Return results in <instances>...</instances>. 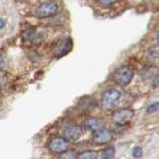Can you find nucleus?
Segmentation results:
<instances>
[{
    "label": "nucleus",
    "mask_w": 159,
    "mask_h": 159,
    "mask_svg": "<svg viewBox=\"0 0 159 159\" xmlns=\"http://www.w3.org/2000/svg\"><path fill=\"white\" fill-rule=\"evenodd\" d=\"M134 78V70L130 66H121L112 73V80L120 86H127Z\"/></svg>",
    "instance_id": "1"
},
{
    "label": "nucleus",
    "mask_w": 159,
    "mask_h": 159,
    "mask_svg": "<svg viewBox=\"0 0 159 159\" xmlns=\"http://www.w3.org/2000/svg\"><path fill=\"white\" fill-rule=\"evenodd\" d=\"M59 4L56 1H46L40 4L35 10V16L39 18H48V17L55 16L59 12Z\"/></svg>",
    "instance_id": "2"
},
{
    "label": "nucleus",
    "mask_w": 159,
    "mask_h": 159,
    "mask_svg": "<svg viewBox=\"0 0 159 159\" xmlns=\"http://www.w3.org/2000/svg\"><path fill=\"white\" fill-rule=\"evenodd\" d=\"M61 130H62V136L66 138L68 141H77L81 136V127L72 122H66L61 128Z\"/></svg>",
    "instance_id": "3"
},
{
    "label": "nucleus",
    "mask_w": 159,
    "mask_h": 159,
    "mask_svg": "<svg viewBox=\"0 0 159 159\" xmlns=\"http://www.w3.org/2000/svg\"><path fill=\"white\" fill-rule=\"evenodd\" d=\"M120 97H121V92H120L119 90H116V89H109L102 96L101 105L103 107L104 109H110V108H112L115 104L117 103Z\"/></svg>",
    "instance_id": "4"
},
{
    "label": "nucleus",
    "mask_w": 159,
    "mask_h": 159,
    "mask_svg": "<svg viewBox=\"0 0 159 159\" xmlns=\"http://www.w3.org/2000/svg\"><path fill=\"white\" fill-rule=\"evenodd\" d=\"M68 147H70V143L64 136H54L48 143V148L50 150V152L59 153V154L68 151Z\"/></svg>",
    "instance_id": "5"
},
{
    "label": "nucleus",
    "mask_w": 159,
    "mask_h": 159,
    "mask_svg": "<svg viewBox=\"0 0 159 159\" xmlns=\"http://www.w3.org/2000/svg\"><path fill=\"white\" fill-rule=\"evenodd\" d=\"M133 117H134V111L132 109H127V108L119 109V110H116L112 114V121L115 123L120 125V126L129 123Z\"/></svg>",
    "instance_id": "6"
},
{
    "label": "nucleus",
    "mask_w": 159,
    "mask_h": 159,
    "mask_svg": "<svg viewBox=\"0 0 159 159\" xmlns=\"http://www.w3.org/2000/svg\"><path fill=\"white\" fill-rule=\"evenodd\" d=\"M112 138L111 132L107 128H103L98 132L93 133V136H92V143L95 145H104V143H108Z\"/></svg>",
    "instance_id": "7"
},
{
    "label": "nucleus",
    "mask_w": 159,
    "mask_h": 159,
    "mask_svg": "<svg viewBox=\"0 0 159 159\" xmlns=\"http://www.w3.org/2000/svg\"><path fill=\"white\" fill-rule=\"evenodd\" d=\"M84 127L86 128L88 130L92 132V133H96L101 129L104 128V123L103 121L98 117H93V116H90L88 119H85L84 121Z\"/></svg>",
    "instance_id": "8"
},
{
    "label": "nucleus",
    "mask_w": 159,
    "mask_h": 159,
    "mask_svg": "<svg viewBox=\"0 0 159 159\" xmlns=\"http://www.w3.org/2000/svg\"><path fill=\"white\" fill-rule=\"evenodd\" d=\"M72 48V41L71 39H64V40L59 41L54 46V54L55 56H62L67 54Z\"/></svg>",
    "instance_id": "9"
},
{
    "label": "nucleus",
    "mask_w": 159,
    "mask_h": 159,
    "mask_svg": "<svg viewBox=\"0 0 159 159\" xmlns=\"http://www.w3.org/2000/svg\"><path fill=\"white\" fill-rule=\"evenodd\" d=\"M23 37H24V40L36 43V39H37L39 36H37V34H36V31H35V29H31V28H30V29H28V30L24 31Z\"/></svg>",
    "instance_id": "10"
},
{
    "label": "nucleus",
    "mask_w": 159,
    "mask_h": 159,
    "mask_svg": "<svg viewBox=\"0 0 159 159\" xmlns=\"http://www.w3.org/2000/svg\"><path fill=\"white\" fill-rule=\"evenodd\" d=\"M98 153L95 151H85L78 156V159H97Z\"/></svg>",
    "instance_id": "11"
},
{
    "label": "nucleus",
    "mask_w": 159,
    "mask_h": 159,
    "mask_svg": "<svg viewBox=\"0 0 159 159\" xmlns=\"http://www.w3.org/2000/svg\"><path fill=\"white\" fill-rule=\"evenodd\" d=\"M114 156H115L114 147H108L102 152V159H114Z\"/></svg>",
    "instance_id": "12"
},
{
    "label": "nucleus",
    "mask_w": 159,
    "mask_h": 159,
    "mask_svg": "<svg viewBox=\"0 0 159 159\" xmlns=\"http://www.w3.org/2000/svg\"><path fill=\"white\" fill-rule=\"evenodd\" d=\"M60 159H78V154L74 151H66L61 153Z\"/></svg>",
    "instance_id": "13"
},
{
    "label": "nucleus",
    "mask_w": 159,
    "mask_h": 159,
    "mask_svg": "<svg viewBox=\"0 0 159 159\" xmlns=\"http://www.w3.org/2000/svg\"><path fill=\"white\" fill-rule=\"evenodd\" d=\"M159 111V102H154V103L150 104L148 107H147V112H157Z\"/></svg>",
    "instance_id": "14"
},
{
    "label": "nucleus",
    "mask_w": 159,
    "mask_h": 159,
    "mask_svg": "<svg viewBox=\"0 0 159 159\" xmlns=\"http://www.w3.org/2000/svg\"><path fill=\"white\" fill-rule=\"evenodd\" d=\"M116 1H117V0H98V4H99L102 7H109V6L114 5Z\"/></svg>",
    "instance_id": "15"
},
{
    "label": "nucleus",
    "mask_w": 159,
    "mask_h": 159,
    "mask_svg": "<svg viewBox=\"0 0 159 159\" xmlns=\"http://www.w3.org/2000/svg\"><path fill=\"white\" fill-rule=\"evenodd\" d=\"M6 66H7V59H6V56L0 54V71H4L6 68Z\"/></svg>",
    "instance_id": "16"
},
{
    "label": "nucleus",
    "mask_w": 159,
    "mask_h": 159,
    "mask_svg": "<svg viewBox=\"0 0 159 159\" xmlns=\"http://www.w3.org/2000/svg\"><path fill=\"white\" fill-rule=\"evenodd\" d=\"M143 156V148L140 146H135L133 148V157L134 158H140Z\"/></svg>",
    "instance_id": "17"
},
{
    "label": "nucleus",
    "mask_w": 159,
    "mask_h": 159,
    "mask_svg": "<svg viewBox=\"0 0 159 159\" xmlns=\"http://www.w3.org/2000/svg\"><path fill=\"white\" fill-rule=\"evenodd\" d=\"M5 26V20L2 18H0V29H2Z\"/></svg>",
    "instance_id": "18"
},
{
    "label": "nucleus",
    "mask_w": 159,
    "mask_h": 159,
    "mask_svg": "<svg viewBox=\"0 0 159 159\" xmlns=\"http://www.w3.org/2000/svg\"><path fill=\"white\" fill-rule=\"evenodd\" d=\"M2 88H4V83H2V79H1V77H0V92H1Z\"/></svg>",
    "instance_id": "19"
},
{
    "label": "nucleus",
    "mask_w": 159,
    "mask_h": 159,
    "mask_svg": "<svg viewBox=\"0 0 159 159\" xmlns=\"http://www.w3.org/2000/svg\"><path fill=\"white\" fill-rule=\"evenodd\" d=\"M156 39H157V43H158V46H159V31L157 32V36H156Z\"/></svg>",
    "instance_id": "20"
}]
</instances>
